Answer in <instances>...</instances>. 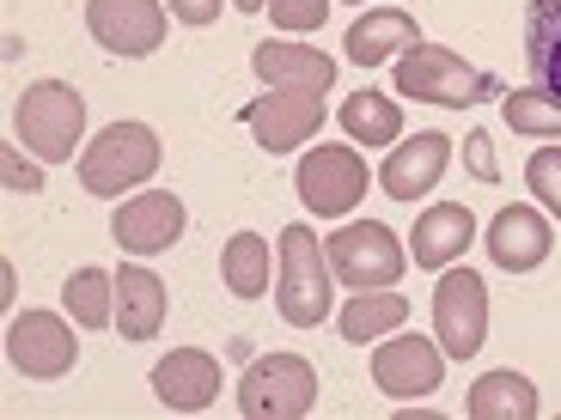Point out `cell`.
Instances as JSON below:
<instances>
[{
    "mask_svg": "<svg viewBox=\"0 0 561 420\" xmlns=\"http://www.w3.org/2000/svg\"><path fill=\"white\" fill-rule=\"evenodd\" d=\"M330 250L318 244L311 225H280L275 238V311L280 323H294V329H318L330 317Z\"/></svg>",
    "mask_w": 561,
    "mask_h": 420,
    "instance_id": "cell-1",
    "label": "cell"
},
{
    "mask_svg": "<svg viewBox=\"0 0 561 420\" xmlns=\"http://www.w3.org/2000/svg\"><path fill=\"white\" fill-rule=\"evenodd\" d=\"M397 98H415V104H446V110H470L482 98H501V80L458 56V49H439V43H415L397 56Z\"/></svg>",
    "mask_w": 561,
    "mask_h": 420,
    "instance_id": "cell-2",
    "label": "cell"
},
{
    "mask_svg": "<svg viewBox=\"0 0 561 420\" xmlns=\"http://www.w3.org/2000/svg\"><path fill=\"white\" fill-rule=\"evenodd\" d=\"M13 135L43 165H68L73 153H85V98L68 80L25 85V98L13 104Z\"/></svg>",
    "mask_w": 561,
    "mask_h": 420,
    "instance_id": "cell-3",
    "label": "cell"
},
{
    "mask_svg": "<svg viewBox=\"0 0 561 420\" xmlns=\"http://www.w3.org/2000/svg\"><path fill=\"white\" fill-rule=\"evenodd\" d=\"M318 408V365L306 353H263L239 378L244 420H306Z\"/></svg>",
    "mask_w": 561,
    "mask_h": 420,
    "instance_id": "cell-4",
    "label": "cell"
},
{
    "mask_svg": "<svg viewBox=\"0 0 561 420\" xmlns=\"http://www.w3.org/2000/svg\"><path fill=\"white\" fill-rule=\"evenodd\" d=\"M159 135L147 122H111L92 147L80 153V189L85 196H123L135 183L159 171Z\"/></svg>",
    "mask_w": 561,
    "mask_h": 420,
    "instance_id": "cell-5",
    "label": "cell"
},
{
    "mask_svg": "<svg viewBox=\"0 0 561 420\" xmlns=\"http://www.w3.org/2000/svg\"><path fill=\"white\" fill-rule=\"evenodd\" d=\"M323 250H330V268H336V280L348 287V293L397 287V280H403V268H409V250L397 244L391 225H379V220L336 225V232L323 238Z\"/></svg>",
    "mask_w": 561,
    "mask_h": 420,
    "instance_id": "cell-6",
    "label": "cell"
},
{
    "mask_svg": "<svg viewBox=\"0 0 561 420\" xmlns=\"http://www.w3.org/2000/svg\"><path fill=\"white\" fill-rule=\"evenodd\" d=\"M434 341L446 360H470L489 341V287L477 268H446L434 287Z\"/></svg>",
    "mask_w": 561,
    "mask_h": 420,
    "instance_id": "cell-7",
    "label": "cell"
},
{
    "mask_svg": "<svg viewBox=\"0 0 561 420\" xmlns=\"http://www.w3.org/2000/svg\"><path fill=\"white\" fill-rule=\"evenodd\" d=\"M294 189L318 220H342L366 196V159L354 147H311L294 171Z\"/></svg>",
    "mask_w": 561,
    "mask_h": 420,
    "instance_id": "cell-8",
    "label": "cell"
},
{
    "mask_svg": "<svg viewBox=\"0 0 561 420\" xmlns=\"http://www.w3.org/2000/svg\"><path fill=\"white\" fill-rule=\"evenodd\" d=\"M7 360H13V372L49 384L80 365V341H73V329L56 311H25V317L7 323Z\"/></svg>",
    "mask_w": 561,
    "mask_h": 420,
    "instance_id": "cell-9",
    "label": "cell"
},
{
    "mask_svg": "<svg viewBox=\"0 0 561 420\" xmlns=\"http://www.w3.org/2000/svg\"><path fill=\"white\" fill-rule=\"evenodd\" d=\"M439 378H446V348L427 336H379L373 348V384H379L391 402H421V396H434Z\"/></svg>",
    "mask_w": 561,
    "mask_h": 420,
    "instance_id": "cell-10",
    "label": "cell"
},
{
    "mask_svg": "<svg viewBox=\"0 0 561 420\" xmlns=\"http://www.w3.org/2000/svg\"><path fill=\"white\" fill-rule=\"evenodd\" d=\"M85 31L99 37V49L140 61L165 43V7L159 0H85Z\"/></svg>",
    "mask_w": 561,
    "mask_h": 420,
    "instance_id": "cell-11",
    "label": "cell"
},
{
    "mask_svg": "<svg viewBox=\"0 0 561 420\" xmlns=\"http://www.w3.org/2000/svg\"><path fill=\"white\" fill-rule=\"evenodd\" d=\"M183 225H190V208L183 196L171 189H147V196H128L123 208L111 213V238L123 244L128 256H159L183 238Z\"/></svg>",
    "mask_w": 561,
    "mask_h": 420,
    "instance_id": "cell-12",
    "label": "cell"
},
{
    "mask_svg": "<svg viewBox=\"0 0 561 420\" xmlns=\"http://www.w3.org/2000/svg\"><path fill=\"white\" fill-rule=\"evenodd\" d=\"M244 128L256 135V147H263L268 159L294 153V147H306L323 128V98L318 92H268V98L244 104Z\"/></svg>",
    "mask_w": 561,
    "mask_h": 420,
    "instance_id": "cell-13",
    "label": "cell"
},
{
    "mask_svg": "<svg viewBox=\"0 0 561 420\" xmlns=\"http://www.w3.org/2000/svg\"><path fill=\"white\" fill-rule=\"evenodd\" d=\"M451 165V140L439 135V128H421V135L397 140L391 153H385L379 165V189L391 201H415V196H434L439 177H446Z\"/></svg>",
    "mask_w": 561,
    "mask_h": 420,
    "instance_id": "cell-14",
    "label": "cell"
},
{
    "mask_svg": "<svg viewBox=\"0 0 561 420\" xmlns=\"http://www.w3.org/2000/svg\"><path fill=\"white\" fill-rule=\"evenodd\" d=\"M251 73L263 85H275V92H330V80H336V56H323V49H311V43H256L251 49Z\"/></svg>",
    "mask_w": 561,
    "mask_h": 420,
    "instance_id": "cell-15",
    "label": "cell"
},
{
    "mask_svg": "<svg viewBox=\"0 0 561 420\" xmlns=\"http://www.w3.org/2000/svg\"><path fill=\"white\" fill-rule=\"evenodd\" d=\"M153 396L171 415H202V408L220 396V360L202 353V348H171L165 360L153 365Z\"/></svg>",
    "mask_w": 561,
    "mask_h": 420,
    "instance_id": "cell-16",
    "label": "cell"
},
{
    "mask_svg": "<svg viewBox=\"0 0 561 420\" xmlns=\"http://www.w3.org/2000/svg\"><path fill=\"white\" fill-rule=\"evenodd\" d=\"M489 256L494 268H506V275H531V268L549 262V250H556V232H549V220L537 208H501L489 220Z\"/></svg>",
    "mask_w": 561,
    "mask_h": 420,
    "instance_id": "cell-17",
    "label": "cell"
},
{
    "mask_svg": "<svg viewBox=\"0 0 561 420\" xmlns=\"http://www.w3.org/2000/svg\"><path fill=\"white\" fill-rule=\"evenodd\" d=\"M470 244H477V213L463 208V201H434V208L415 220V232H409L415 268H451Z\"/></svg>",
    "mask_w": 561,
    "mask_h": 420,
    "instance_id": "cell-18",
    "label": "cell"
},
{
    "mask_svg": "<svg viewBox=\"0 0 561 420\" xmlns=\"http://www.w3.org/2000/svg\"><path fill=\"white\" fill-rule=\"evenodd\" d=\"M116 329H123V341H153L165 329V280L153 268L128 262L116 275Z\"/></svg>",
    "mask_w": 561,
    "mask_h": 420,
    "instance_id": "cell-19",
    "label": "cell"
},
{
    "mask_svg": "<svg viewBox=\"0 0 561 420\" xmlns=\"http://www.w3.org/2000/svg\"><path fill=\"white\" fill-rule=\"evenodd\" d=\"M421 43V31H415V19L403 13V7H373L366 19H354V31H348V61L354 68H385L391 56H403V49H415Z\"/></svg>",
    "mask_w": 561,
    "mask_h": 420,
    "instance_id": "cell-20",
    "label": "cell"
},
{
    "mask_svg": "<svg viewBox=\"0 0 561 420\" xmlns=\"http://www.w3.org/2000/svg\"><path fill=\"white\" fill-rule=\"evenodd\" d=\"M525 73H531L537 92L561 98V0L525 7Z\"/></svg>",
    "mask_w": 561,
    "mask_h": 420,
    "instance_id": "cell-21",
    "label": "cell"
},
{
    "mask_svg": "<svg viewBox=\"0 0 561 420\" xmlns=\"http://www.w3.org/2000/svg\"><path fill=\"white\" fill-rule=\"evenodd\" d=\"M463 408H470V420H537V384L513 365H501V372H482L470 384Z\"/></svg>",
    "mask_w": 561,
    "mask_h": 420,
    "instance_id": "cell-22",
    "label": "cell"
},
{
    "mask_svg": "<svg viewBox=\"0 0 561 420\" xmlns=\"http://www.w3.org/2000/svg\"><path fill=\"white\" fill-rule=\"evenodd\" d=\"M220 280L232 299H263L268 280H275V250H268V238H256V232H232L220 250Z\"/></svg>",
    "mask_w": 561,
    "mask_h": 420,
    "instance_id": "cell-23",
    "label": "cell"
},
{
    "mask_svg": "<svg viewBox=\"0 0 561 420\" xmlns=\"http://www.w3.org/2000/svg\"><path fill=\"white\" fill-rule=\"evenodd\" d=\"M403 323H409V299L391 293V287H373V293L348 299V311H342V341L366 348V341L391 336V329H403Z\"/></svg>",
    "mask_w": 561,
    "mask_h": 420,
    "instance_id": "cell-24",
    "label": "cell"
},
{
    "mask_svg": "<svg viewBox=\"0 0 561 420\" xmlns=\"http://www.w3.org/2000/svg\"><path fill=\"white\" fill-rule=\"evenodd\" d=\"M342 128H348L354 147H397L403 140V110L385 92H354V98H342Z\"/></svg>",
    "mask_w": 561,
    "mask_h": 420,
    "instance_id": "cell-25",
    "label": "cell"
},
{
    "mask_svg": "<svg viewBox=\"0 0 561 420\" xmlns=\"http://www.w3.org/2000/svg\"><path fill=\"white\" fill-rule=\"evenodd\" d=\"M61 305L73 311L80 329L116 323V275H104V268H73V275L61 280Z\"/></svg>",
    "mask_w": 561,
    "mask_h": 420,
    "instance_id": "cell-26",
    "label": "cell"
},
{
    "mask_svg": "<svg viewBox=\"0 0 561 420\" xmlns=\"http://www.w3.org/2000/svg\"><path fill=\"white\" fill-rule=\"evenodd\" d=\"M501 116L513 135H537V140H561V98L525 85V92H501Z\"/></svg>",
    "mask_w": 561,
    "mask_h": 420,
    "instance_id": "cell-27",
    "label": "cell"
},
{
    "mask_svg": "<svg viewBox=\"0 0 561 420\" xmlns=\"http://www.w3.org/2000/svg\"><path fill=\"white\" fill-rule=\"evenodd\" d=\"M525 189L561 220V147H537V153L525 159Z\"/></svg>",
    "mask_w": 561,
    "mask_h": 420,
    "instance_id": "cell-28",
    "label": "cell"
},
{
    "mask_svg": "<svg viewBox=\"0 0 561 420\" xmlns=\"http://www.w3.org/2000/svg\"><path fill=\"white\" fill-rule=\"evenodd\" d=\"M280 31H318L330 19V0H263Z\"/></svg>",
    "mask_w": 561,
    "mask_h": 420,
    "instance_id": "cell-29",
    "label": "cell"
},
{
    "mask_svg": "<svg viewBox=\"0 0 561 420\" xmlns=\"http://www.w3.org/2000/svg\"><path fill=\"white\" fill-rule=\"evenodd\" d=\"M463 159H470V171H477L482 183H494V177H501V165H494V153H489V135H482V128H477L470 140H463Z\"/></svg>",
    "mask_w": 561,
    "mask_h": 420,
    "instance_id": "cell-30",
    "label": "cell"
},
{
    "mask_svg": "<svg viewBox=\"0 0 561 420\" xmlns=\"http://www.w3.org/2000/svg\"><path fill=\"white\" fill-rule=\"evenodd\" d=\"M171 19L178 25H214L220 19V0H171Z\"/></svg>",
    "mask_w": 561,
    "mask_h": 420,
    "instance_id": "cell-31",
    "label": "cell"
},
{
    "mask_svg": "<svg viewBox=\"0 0 561 420\" xmlns=\"http://www.w3.org/2000/svg\"><path fill=\"white\" fill-rule=\"evenodd\" d=\"M7 189H25V196H37V189H43V177L13 153V147H7Z\"/></svg>",
    "mask_w": 561,
    "mask_h": 420,
    "instance_id": "cell-32",
    "label": "cell"
},
{
    "mask_svg": "<svg viewBox=\"0 0 561 420\" xmlns=\"http://www.w3.org/2000/svg\"><path fill=\"white\" fill-rule=\"evenodd\" d=\"M232 7H239V13H263V0H232Z\"/></svg>",
    "mask_w": 561,
    "mask_h": 420,
    "instance_id": "cell-33",
    "label": "cell"
},
{
    "mask_svg": "<svg viewBox=\"0 0 561 420\" xmlns=\"http://www.w3.org/2000/svg\"><path fill=\"white\" fill-rule=\"evenodd\" d=\"M354 7H366V0H354Z\"/></svg>",
    "mask_w": 561,
    "mask_h": 420,
    "instance_id": "cell-34",
    "label": "cell"
}]
</instances>
